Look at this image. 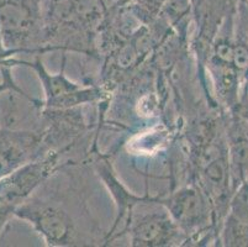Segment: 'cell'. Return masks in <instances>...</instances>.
Returning a JSON list of instances; mask_svg holds the SVG:
<instances>
[{
  "mask_svg": "<svg viewBox=\"0 0 248 247\" xmlns=\"http://www.w3.org/2000/svg\"><path fill=\"white\" fill-rule=\"evenodd\" d=\"M57 155L28 162L0 178V232L15 212L28 200L57 165Z\"/></svg>",
  "mask_w": 248,
  "mask_h": 247,
  "instance_id": "cell-1",
  "label": "cell"
},
{
  "mask_svg": "<svg viewBox=\"0 0 248 247\" xmlns=\"http://www.w3.org/2000/svg\"><path fill=\"white\" fill-rule=\"evenodd\" d=\"M40 0H0V33L4 45L16 53L35 40L40 27Z\"/></svg>",
  "mask_w": 248,
  "mask_h": 247,
  "instance_id": "cell-2",
  "label": "cell"
},
{
  "mask_svg": "<svg viewBox=\"0 0 248 247\" xmlns=\"http://www.w3.org/2000/svg\"><path fill=\"white\" fill-rule=\"evenodd\" d=\"M14 216L29 221L48 245L69 246L78 242V232L72 217L53 204L30 197L15 212Z\"/></svg>",
  "mask_w": 248,
  "mask_h": 247,
  "instance_id": "cell-3",
  "label": "cell"
},
{
  "mask_svg": "<svg viewBox=\"0 0 248 247\" xmlns=\"http://www.w3.org/2000/svg\"><path fill=\"white\" fill-rule=\"evenodd\" d=\"M127 228L132 246H168L178 239L180 232L179 225L164 204L162 209L140 214L131 210Z\"/></svg>",
  "mask_w": 248,
  "mask_h": 247,
  "instance_id": "cell-4",
  "label": "cell"
},
{
  "mask_svg": "<svg viewBox=\"0 0 248 247\" xmlns=\"http://www.w3.org/2000/svg\"><path fill=\"white\" fill-rule=\"evenodd\" d=\"M6 66L26 65L32 67L37 72L38 77L44 83L46 93L47 109H66L83 103H90L100 98V90L95 88H80L79 85L69 82L63 73L57 76H51L45 69L40 58H36L35 62H24L19 60H8Z\"/></svg>",
  "mask_w": 248,
  "mask_h": 247,
  "instance_id": "cell-5",
  "label": "cell"
},
{
  "mask_svg": "<svg viewBox=\"0 0 248 247\" xmlns=\"http://www.w3.org/2000/svg\"><path fill=\"white\" fill-rule=\"evenodd\" d=\"M227 124V151L233 192L248 178V121L233 109Z\"/></svg>",
  "mask_w": 248,
  "mask_h": 247,
  "instance_id": "cell-6",
  "label": "cell"
},
{
  "mask_svg": "<svg viewBox=\"0 0 248 247\" xmlns=\"http://www.w3.org/2000/svg\"><path fill=\"white\" fill-rule=\"evenodd\" d=\"M172 214L175 223L182 229L199 226L206 219V205L200 192L186 188L175 193L170 199L162 200Z\"/></svg>",
  "mask_w": 248,
  "mask_h": 247,
  "instance_id": "cell-7",
  "label": "cell"
},
{
  "mask_svg": "<svg viewBox=\"0 0 248 247\" xmlns=\"http://www.w3.org/2000/svg\"><path fill=\"white\" fill-rule=\"evenodd\" d=\"M221 240L225 246H248V221L229 213Z\"/></svg>",
  "mask_w": 248,
  "mask_h": 247,
  "instance_id": "cell-8",
  "label": "cell"
},
{
  "mask_svg": "<svg viewBox=\"0 0 248 247\" xmlns=\"http://www.w3.org/2000/svg\"><path fill=\"white\" fill-rule=\"evenodd\" d=\"M234 109H236V110H237V112L248 121V101H241ZM232 110H233V109H232Z\"/></svg>",
  "mask_w": 248,
  "mask_h": 247,
  "instance_id": "cell-9",
  "label": "cell"
},
{
  "mask_svg": "<svg viewBox=\"0 0 248 247\" xmlns=\"http://www.w3.org/2000/svg\"><path fill=\"white\" fill-rule=\"evenodd\" d=\"M241 101H248V87H247V89L243 92V94L241 95Z\"/></svg>",
  "mask_w": 248,
  "mask_h": 247,
  "instance_id": "cell-10",
  "label": "cell"
},
{
  "mask_svg": "<svg viewBox=\"0 0 248 247\" xmlns=\"http://www.w3.org/2000/svg\"><path fill=\"white\" fill-rule=\"evenodd\" d=\"M1 130H3V129H0V132H1Z\"/></svg>",
  "mask_w": 248,
  "mask_h": 247,
  "instance_id": "cell-11",
  "label": "cell"
}]
</instances>
